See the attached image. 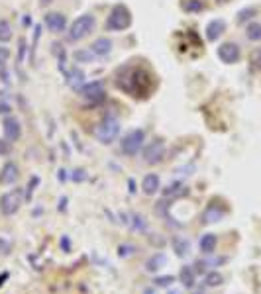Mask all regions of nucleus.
<instances>
[{"label":"nucleus","instance_id":"f03ea898","mask_svg":"<svg viewBox=\"0 0 261 294\" xmlns=\"http://www.w3.org/2000/svg\"><path fill=\"white\" fill-rule=\"evenodd\" d=\"M120 134V122L114 116H106L100 120V124L95 130V136L100 144H112Z\"/></svg>","mask_w":261,"mask_h":294},{"label":"nucleus","instance_id":"a211bd4d","mask_svg":"<svg viewBox=\"0 0 261 294\" xmlns=\"http://www.w3.org/2000/svg\"><path fill=\"white\" fill-rule=\"evenodd\" d=\"M222 218H224V210L218 208V206H214V204H210L206 208V212L202 214V224H214V222H218Z\"/></svg>","mask_w":261,"mask_h":294},{"label":"nucleus","instance_id":"7c9ffc66","mask_svg":"<svg viewBox=\"0 0 261 294\" xmlns=\"http://www.w3.org/2000/svg\"><path fill=\"white\" fill-rule=\"evenodd\" d=\"M93 57H95L93 51H77V53H75V59H77V61H91Z\"/></svg>","mask_w":261,"mask_h":294},{"label":"nucleus","instance_id":"39448f33","mask_svg":"<svg viewBox=\"0 0 261 294\" xmlns=\"http://www.w3.org/2000/svg\"><path fill=\"white\" fill-rule=\"evenodd\" d=\"M143 142H145V132L143 130H131L124 136L122 144H120V149L124 155H135L139 153V149L143 147Z\"/></svg>","mask_w":261,"mask_h":294},{"label":"nucleus","instance_id":"c756f323","mask_svg":"<svg viewBox=\"0 0 261 294\" xmlns=\"http://www.w3.org/2000/svg\"><path fill=\"white\" fill-rule=\"evenodd\" d=\"M155 287H169L175 283V277L173 275H165V277H155Z\"/></svg>","mask_w":261,"mask_h":294},{"label":"nucleus","instance_id":"f257e3e1","mask_svg":"<svg viewBox=\"0 0 261 294\" xmlns=\"http://www.w3.org/2000/svg\"><path fill=\"white\" fill-rule=\"evenodd\" d=\"M124 77H118V88L130 92L131 96L139 98V96H147V92L151 90L153 83H151V77L143 71V69H122Z\"/></svg>","mask_w":261,"mask_h":294},{"label":"nucleus","instance_id":"ddd939ff","mask_svg":"<svg viewBox=\"0 0 261 294\" xmlns=\"http://www.w3.org/2000/svg\"><path fill=\"white\" fill-rule=\"evenodd\" d=\"M226 29V22L224 20H212L208 26H206V39L208 41H216Z\"/></svg>","mask_w":261,"mask_h":294},{"label":"nucleus","instance_id":"9b49d317","mask_svg":"<svg viewBox=\"0 0 261 294\" xmlns=\"http://www.w3.org/2000/svg\"><path fill=\"white\" fill-rule=\"evenodd\" d=\"M2 128H4V138H6V142H18L20 140V136H22V128H20V122L16 120V118H6L4 120V124H2Z\"/></svg>","mask_w":261,"mask_h":294},{"label":"nucleus","instance_id":"f3484780","mask_svg":"<svg viewBox=\"0 0 261 294\" xmlns=\"http://www.w3.org/2000/svg\"><path fill=\"white\" fill-rule=\"evenodd\" d=\"M216 243H218V237H216L214 234H204V235L200 237L198 247H200V251H202L204 255H210V253H214Z\"/></svg>","mask_w":261,"mask_h":294},{"label":"nucleus","instance_id":"4468645a","mask_svg":"<svg viewBox=\"0 0 261 294\" xmlns=\"http://www.w3.org/2000/svg\"><path fill=\"white\" fill-rule=\"evenodd\" d=\"M18 178V165L16 163H6L0 171V184H12Z\"/></svg>","mask_w":261,"mask_h":294},{"label":"nucleus","instance_id":"7ed1b4c3","mask_svg":"<svg viewBox=\"0 0 261 294\" xmlns=\"http://www.w3.org/2000/svg\"><path fill=\"white\" fill-rule=\"evenodd\" d=\"M130 24H131L130 10H128L124 4H116V6L110 10V14H108L106 29H110V31H120V29L130 28Z\"/></svg>","mask_w":261,"mask_h":294},{"label":"nucleus","instance_id":"4be33fe9","mask_svg":"<svg viewBox=\"0 0 261 294\" xmlns=\"http://www.w3.org/2000/svg\"><path fill=\"white\" fill-rule=\"evenodd\" d=\"M246 35H248L250 41H260L261 39V24L252 22V24L246 28Z\"/></svg>","mask_w":261,"mask_h":294},{"label":"nucleus","instance_id":"dca6fc26","mask_svg":"<svg viewBox=\"0 0 261 294\" xmlns=\"http://www.w3.org/2000/svg\"><path fill=\"white\" fill-rule=\"evenodd\" d=\"M110 49H112V41H110L108 37H98V39L91 45V51H93L95 55H98V57L108 55V53H110Z\"/></svg>","mask_w":261,"mask_h":294},{"label":"nucleus","instance_id":"ea45409f","mask_svg":"<svg viewBox=\"0 0 261 294\" xmlns=\"http://www.w3.org/2000/svg\"><path fill=\"white\" fill-rule=\"evenodd\" d=\"M143 294H155V291H153V289H145V291H143Z\"/></svg>","mask_w":261,"mask_h":294},{"label":"nucleus","instance_id":"1a4fd4ad","mask_svg":"<svg viewBox=\"0 0 261 294\" xmlns=\"http://www.w3.org/2000/svg\"><path fill=\"white\" fill-rule=\"evenodd\" d=\"M240 55H242L240 45H236V43H232V41L222 43V45L218 47V57H220L222 63L232 65V63H236V61H240Z\"/></svg>","mask_w":261,"mask_h":294},{"label":"nucleus","instance_id":"e433bc0d","mask_svg":"<svg viewBox=\"0 0 261 294\" xmlns=\"http://www.w3.org/2000/svg\"><path fill=\"white\" fill-rule=\"evenodd\" d=\"M61 243H63V249H65V251H69V249H71V247H69V239H67V237H63V239H61Z\"/></svg>","mask_w":261,"mask_h":294},{"label":"nucleus","instance_id":"f8f14e48","mask_svg":"<svg viewBox=\"0 0 261 294\" xmlns=\"http://www.w3.org/2000/svg\"><path fill=\"white\" fill-rule=\"evenodd\" d=\"M159 188H161V180H159V176H157L155 173H149V175L143 176V180H141V190H143V194L151 196V194H155Z\"/></svg>","mask_w":261,"mask_h":294},{"label":"nucleus","instance_id":"6ab92c4d","mask_svg":"<svg viewBox=\"0 0 261 294\" xmlns=\"http://www.w3.org/2000/svg\"><path fill=\"white\" fill-rule=\"evenodd\" d=\"M173 249H175V255L177 257H187L189 255V251H191V243L185 239V237H173Z\"/></svg>","mask_w":261,"mask_h":294},{"label":"nucleus","instance_id":"423d86ee","mask_svg":"<svg viewBox=\"0 0 261 294\" xmlns=\"http://www.w3.org/2000/svg\"><path fill=\"white\" fill-rule=\"evenodd\" d=\"M20 206H22V190H20V188L10 190V192H6V194L0 198V212H2L4 216L16 214V212L20 210Z\"/></svg>","mask_w":261,"mask_h":294},{"label":"nucleus","instance_id":"412c9836","mask_svg":"<svg viewBox=\"0 0 261 294\" xmlns=\"http://www.w3.org/2000/svg\"><path fill=\"white\" fill-rule=\"evenodd\" d=\"M224 283V277L218 273V271H212V273H206V277H204V285L206 287H220Z\"/></svg>","mask_w":261,"mask_h":294},{"label":"nucleus","instance_id":"c9c22d12","mask_svg":"<svg viewBox=\"0 0 261 294\" xmlns=\"http://www.w3.org/2000/svg\"><path fill=\"white\" fill-rule=\"evenodd\" d=\"M10 112V106L6 102H0V114H8Z\"/></svg>","mask_w":261,"mask_h":294},{"label":"nucleus","instance_id":"cd10ccee","mask_svg":"<svg viewBox=\"0 0 261 294\" xmlns=\"http://www.w3.org/2000/svg\"><path fill=\"white\" fill-rule=\"evenodd\" d=\"M256 14H258L256 8H244L242 12H238V22H248V20H252Z\"/></svg>","mask_w":261,"mask_h":294},{"label":"nucleus","instance_id":"5701e85b","mask_svg":"<svg viewBox=\"0 0 261 294\" xmlns=\"http://www.w3.org/2000/svg\"><path fill=\"white\" fill-rule=\"evenodd\" d=\"M250 67H252V71L261 73V47H256L252 51V55H250Z\"/></svg>","mask_w":261,"mask_h":294},{"label":"nucleus","instance_id":"c85d7f7f","mask_svg":"<svg viewBox=\"0 0 261 294\" xmlns=\"http://www.w3.org/2000/svg\"><path fill=\"white\" fill-rule=\"evenodd\" d=\"M131 218H133V230H137V232H145V230H147V222H145L143 216L133 214Z\"/></svg>","mask_w":261,"mask_h":294},{"label":"nucleus","instance_id":"58836bf2","mask_svg":"<svg viewBox=\"0 0 261 294\" xmlns=\"http://www.w3.org/2000/svg\"><path fill=\"white\" fill-rule=\"evenodd\" d=\"M167 294H183V293H181L179 289H173V291H169V293H167Z\"/></svg>","mask_w":261,"mask_h":294},{"label":"nucleus","instance_id":"2f4dec72","mask_svg":"<svg viewBox=\"0 0 261 294\" xmlns=\"http://www.w3.org/2000/svg\"><path fill=\"white\" fill-rule=\"evenodd\" d=\"M8 251H10V243L0 237V255H8Z\"/></svg>","mask_w":261,"mask_h":294},{"label":"nucleus","instance_id":"72a5a7b5","mask_svg":"<svg viewBox=\"0 0 261 294\" xmlns=\"http://www.w3.org/2000/svg\"><path fill=\"white\" fill-rule=\"evenodd\" d=\"M8 153H10V142L0 140V155H8Z\"/></svg>","mask_w":261,"mask_h":294},{"label":"nucleus","instance_id":"a878e982","mask_svg":"<svg viewBox=\"0 0 261 294\" xmlns=\"http://www.w3.org/2000/svg\"><path fill=\"white\" fill-rule=\"evenodd\" d=\"M135 251H137V247H135V245H130V243H124V245L118 247V255H120L122 259H128L131 255H135Z\"/></svg>","mask_w":261,"mask_h":294},{"label":"nucleus","instance_id":"2eb2a0df","mask_svg":"<svg viewBox=\"0 0 261 294\" xmlns=\"http://www.w3.org/2000/svg\"><path fill=\"white\" fill-rule=\"evenodd\" d=\"M167 265V257H165V253H155V255H151L149 259H147V263H145V271L147 273H157L159 269H163Z\"/></svg>","mask_w":261,"mask_h":294},{"label":"nucleus","instance_id":"473e14b6","mask_svg":"<svg viewBox=\"0 0 261 294\" xmlns=\"http://www.w3.org/2000/svg\"><path fill=\"white\" fill-rule=\"evenodd\" d=\"M8 57H10V51L6 47H0V65H4Z\"/></svg>","mask_w":261,"mask_h":294},{"label":"nucleus","instance_id":"79ce46f5","mask_svg":"<svg viewBox=\"0 0 261 294\" xmlns=\"http://www.w3.org/2000/svg\"><path fill=\"white\" fill-rule=\"evenodd\" d=\"M195 294H200V293H195Z\"/></svg>","mask_w":261,"mask_h":294},{"label":"nucleus","instance_id":"aec40b11","mask_svg":"<svg viewBox=\"0 0 261 294\" xmlns=\"http://www.w3.org/2000/svg\"><path fill=\"white\" fill-rule=\"evenodd\" d=\"M179 281H181L183 287L193 289L195 287V271H193V267H183L181 273H179Z\"/></svg>","mask_w":261,"mask_h":294},{"label":"nucleus","instance_id":"0eeeda50","mask_svg":"<svg viewBox=\"0 0 261 294\" xmlns=\"http://www.w3.org/2000/svg\"><path fill=\"white\" fill-rule=\"evenodd\" d=\"M79 94H81L83 98H87V100L95 106V104H98V102H102V100H104V85H102L100 81H95V83L83 85V87L79 88Z\"/></svg>","mask_w":261,"mask_h":294},{"label":"nucleus","instance_id":"bb28decb","mask_svg":"<svg viewBox=\"0 0 261 294\" xmlns=\"http://www.w3.org/2000/svg\"><path fill=\"white\" fill-rule=\"evenodd\" d=\"M12 37V29L10 24L6 20H0V41H8Z\"/></svg>","mask_w":261,"mask_h":294},{"label":"nucleus","instance_id":"20e7f679","mask_svg":"<svg viewBox=\"0 0 261 294\" xmlns=\"http://www.w3.org/2000/svg\"><path fill=\"white\" fill-rule=\"evenodd\" d=\"M93 29H95V18H93L91 14H85V16L77 18V20L71 24L69 39H71V41H79V39L87 37Z\"/></svg>","mask_w":261,"mask_h":294},{"label":"nucleus","instance_id":"b1692460","mask_svg":"<svg viewBox=\"0 0 261 294\" xmlns=\"http://www.w3.org/2000/svg\"><path fill=\"white\" fill-rule=\"evenodd\" d=\"M185 192H187V190L183 188L181 182H173V184H169V186L163 190L165 196H181V194H185Z\"/></svg>","mask_w":261,"mask_h":294},{"label":"nucleus","instance_id":"4c0bfd02","mask_svg":"<svg viewBox=\"0 0 261 294\" xmlns=\"http://www.w3.org/2000/svg\"><path fill=\"white\" fill-rule=\"evenodd\" d=\"M6 279H8V273H2V275H0V287H2V283H4Z\"/></svg>","mask_w":261,"mask_h":294},{"label":"nucleus","instance_id":"9d476101","mask_svg":"<svg viewBox=\"0 0 261 294\" xmlns=\"http://www.w3.org/2000/svg\"><path fill=\"white\" fill-rule=\"evenodd\" d=\"M45 26L49 28V31L61 33L67 28V18L59 12H49V14H45Z\"/></svg>","mask_w":261,"mask_h":294},{"label":"nucleus","instance_id":"f704fd0d","mask_svg":"<svg viewBox=\"0 0 261 294\" xmlns=\"http://www.w3.org/2000/svg\"><path fill=\"white\" fill-rule=\"evenodd\" d=\"M87 178V175H85V171L81 169V171H75V175H73V180H85Z\"/></svg>","mask_w":261,"mask_h":294},{"label":"nucleus","instance_id":"a19ab883","mask_svg":"<svg viewBox=\"0 0 261 294\" xmlns=\"http://www.w3.org/2000/svg\"><path fill=\"white\" fill-rule=\"evenodd\" d=\"M216 2H226V0H216Z\"/></svg>","mask_w":261,"mask_h":294},{"label":"nucleus","instance_id":"6e6552de","mask_svg":"<svg viewBox=\"0 0 261 294\" xmlns=\"http://www.w3.org/2000/svg\"><path fill=\"white\" fill-rule=\"evenodd\" d=\"M163 157H165V144L161 140H153L149 146L143 149V163H147V165L161 163Z\"/></svg>","mask_w":261,"mask_h":294},{"label":"nucleus","instance_id":"393cba45","mask_svg":"<svg viewBox=\"0 0 261 294\" xmlns=\"http://www.w3.org/2000/svg\"><path fill=\"white\" fill-rule=\"evenodd\" d=\"M183 10H187V12H202L204 10V2L202 0H187V2H183Z\"/></svg>","mask_w":261,"mask_h":294}]
</instances>
